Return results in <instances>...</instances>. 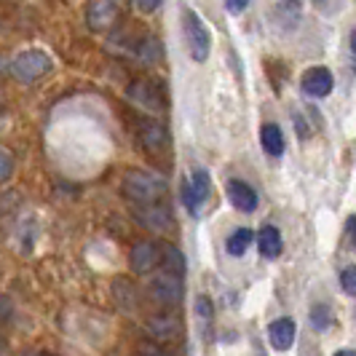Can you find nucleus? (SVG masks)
Listing matches in <instances>:
<instances>
[{
	"label": "nucleus",
	"mask_w": 356,
	"mask_h": 356,
	"mask_svg": "<svg viewBox=\"0 0 356 356\" xmlns=\"http://www.w3.org/2000/svg\"><path fill=\"white\" fill-rule=\"evenodd\" d=\"M225 193L231 198V204L238 212H254L257 209V193L252 191V185L241 182V179H228Z\"/></svg>",
	"instance_id": "nucleus-9"
},
{
	"label": "nucleus",
	"mask_w": 356,
	"mask_h": 356,
	"mask_svg": "<svg viewBox=\"0 0 356 356\" xmlns=\"http://www.w3.org/2000/svg\"><path fill=\"white\" fill-rule=\"evenodd\" d=\"M260 143H263V150L273 159H279L284 153V134L276 124H266L260 129Z\"/></svg>",
	"instance_id": "nucleus-14"
},
{
	"label": "nucleus",
	"mask_w": 356,
	"mask_h": 356,
	"mask_svg": "<svg viewBox=\"0 0 356 356\" xmlns=\"http://www.w3.org/2000/svg\"><path fill=\"white\" fill-rule=\"evenodd\" d=\"M129 97L134 102H140L145 110H153V113H161L163 110V91L159 89V83L153 81H134L131 89H129Z\"/></svg>",
	"instance_id": "nucleus-6"
},
{
	"label": "nucleus",
	"mask_w": 356,
	"mask_h": 356,
	"mask_svg": "<svg viewBox=\"0 0 356 356\" xmlns=\"http://www.w3.org/2000/svg\"><path fill=\"white\" fill-rule=\"evenodd\" d=\"M340 284H343V289H346L348 295L356 298V266H348L340 273Z\"/></svg>",
	"instance_id": "nucleus-21"
},
{
	"label": "nucleus",
	"mask_w": 356,
	"mask_h": 356,
	"mask_svg": "<svg viewBox=\"0 0 356 356\" xmlns=\"http://www.w3.org/2000/svg\"><path fill=\"white\" fill-rule=\"evenodd\" d=\"M247 6H250V0H225V8H228V14H241Z\"/></svg>",
	"instance_id": "nucleus-24"
},
{
	"label": "nucleus",
	"mask_w": 356,
	"mask_h": 356,
	"mask_svg": "<svg viewBox=\"0 0 356 356\" xmlns=\"http://www.w3.org/2000/svg\"><path fill=\"white\" fill-rule=\"evenodd\" d=\"M335 356H356V351H338Z\"/></svg>",
	"instance_id": "nucleus-29"
},
{
	"label": "nucleus",
	"mask_w": 356,
	"mask_h": 356,
	"mask_svg": "<svg viewBox=\"0 0 356 356\" xmlns=\"http://www.w3.org/2000/svg\"><path fill=\"white\" fill-rule=\"evenodd\" d=\"M169 143V134H166V129L159 124H145L143 129V145L145 150H150V153H161L163 147Z\"/></svg>",
	"instance_id": "nucleus-15"
},
{
	"label": "nucleus",
	"mask_w": 356,
	"mask_h": 356,
	"mask_svg": "<svg viewBox=\"0 0 356 356\" xmlns=\"http://www.w3.org/2000/svg\"><path fill=\"white\" fill-rule=\"evenodd\" d=\"M300 89L308 94V97H327L330 91H332V72L327 70V67H311V70H305L303 81H300Z\"/></svg>",
	"instance_id": "nucleus-8"
},
{
	"label": "nucleus",
	"mask_w": 356,
	"mask_h": 356,
	"mask_svg": "<svg viewBox=\"0 0 356 356\" xmlns=\"http://www.w3.org/2000/svg\"><path fill=\"white\" fill-rule=\"evenodd\" d=\"M150 289H153V298H156L159 303L175 305L182 300V276L175 273V270H166V268H163V273L153 279Z\"/></svg>",
	"instance_id": "nucleus-4"
},
{
	"label": "nucleus",
	"mask_w": 356,
	"mask_h": 356,
	"mask_svg": "<svg viewBox=\"0 0 356 356\" xmlns=\"http://www.w3.org/2000/svg\"><path fill=\"white\" fill-rule=\"evenodd\" d=\"M134 356H172L166 348H161V346H153V343H145V346H140L137 348V354Z\"/></svg>",
	"instance_id": "nucleus-22"
},
{
	"label": "nucleus",
	"mask_w": 356,
	"mask_h": 356,
	"mask_svg": "<svg viewBox=\"0 0 356 356\" xmlns=\"http://www.w3.org/2000/svg\"><path fill=\"white\" fill-rule=\"evenodd\" d=\"M51 67V59L43 51H24L11 62V75L22 83H35L43 75H49Z\"/></svg>",
	"instance_id": "nucleus-3"
},
{
	"label": "nucleus",
	"mask_w": 356,
	"mask_h": 356,
	"mask_svg": "<svg viewBox=\"0 0 356 356\" xmlns=\"http://www.w3.org/2000/svg\"><path fill=\"white\" fill-rule=\"evenodd\" d=\"M121 191H124V196L129 198V201H134V204H156V201H161L163 193H166V182L161 177L147 175V172L131 169V172L124 175Z\"/></svg>",
	"instance_id": "nucleus-1"
},
{
	"label": "nucleus",
	"mask_w": 356,
	"mask_h": 356,
	"mask_svg": "<svg viewBox=\"0 0 356 356\" xmlns=\"http://www.w3.org/2000/svg\"><path fill=\"white\" fill-rule=\"evenodd\" d=\"M161 263H163V268L166 270H175V273H185V257L179 254V250H175V247H163L161 250Z\"/></svg>",
	"instance_id": "nucleus-18"
},
{
	"label": "nucleus",
	"mask_w": 356,
	"mask_h": 356,
	"mask_svg": "<svg viewBox=\"0 0 356 356\" xmlns=\"http://www.w3.org/2000/svg\"><path fill=\"white\" fill-rule=\"evenodd\" d=\"M11 308H14V305H11L8 298H0V324L11 316Z\"/></svg>",
	"instance_id": "nucleus-26"
},
{
	"label": "nucleus",
	"mask_w": 356,
	"mask_h": 356,
	"mask_svg": "<svg viewBox=\"0 0 356 356\" xmlns=\"http://www.w3.org/2000/svg\"><path fill=\"white\" fill-rule=\"evenodd\" d=\"M346 231H348V238H351V244H354V250H356V214H351V217H348Z\"/></svg>",
	"instance_id": "nucleus-27"
},
{
	"label": "nucleus",
	"mask_w": 356,
	"mask_h": 356,
	"mask_svg": "<svg viewBox=\"0 0 356 356\" xmlns=\"http://www.w3.org/2000/svg\"><path fill=\"white\" fill-rule=\"evenodd\" d=\"M311 324H314L316 330H327V327H330V311H327V305H316V308L311 311Z\"/></svg>",
	"instance_id": "nucleus-19"
},
{
	"label": "nucleus",
	"mask_w": 356,
	"mask_h": 356,
	"mask_svg": "<svg viewBox=\"0 0 356 356\" xmlns=\"http://www.w3.org/2000/svg\"><path fill=\"white\" fill-rule=\"evenodd\" d=\"M252 238H254V236H252L250 228H238V231L225 241V250H228V254H233V257H241V254L247 252V247H252Z\"/></svg>",
	"instance_id": "nucleus-16"
},
{
	"label": "nucleus",
	"mask_w": 356,
	"mask_h": 356,
	"mask_svg": "<svg viewBox=\"0 0 356 356\" xmlns=\"http://www.w3.org/2000/svg\"><path fill=\"white\" fill-rule=\"evenodd\" d=\"M137 217H140L143 225L153 228V231L169 228V209L161 207V201H156V204H145V212H137Z\"/></svg>",
	"instance_id": "nucleus-13"
},
{
	"label": "nucleus",
	"mask_w": 356,
	"mask_h": 356,
	"mask_svg": "<svg viewBox=\"0 0 356 356\" xmlns=\"http://www.w3.org/2000/svg\"><path fill=\"white\" fill-rule=\"evenodd\" d=\"M11 175H14V159H11V153H8V150H3V147H0V182L11 179Z\"/></svg>",
	"instance_id": "nucleus-20"
},
{
	"label": "nucleus",
	"mask_w": 356,
	"mask_h": 356,
	"mask_svg": "<svg viewBox=\"0 0 356 356\" xmlns=\"http://www.w3.org/2000/svg\"><path fill=\"white\" fill-rule=\"evenodd\" d=\"M163 0H137V8L145 11V14H150V11H156Z\"/></svg>",
	"instance_id": "nucleus-25"
},
{
	"label": "nucleus",
	"mask_w": 356,
	"mask_h": 356,
	"mask_svg": "<svg viewBox=\"0 0 356 356\" xmlns=\"http://www.w3.org/2000/svg\"><path fill=\"white\" fill-rule=\"evenodd\" d=\"M118 6L121 0H91L89 14H86L91 30H107L118 17Z\"/></svg>",
	"instance_id": "nucleus-7"
},
{
	"label": "nucleus",
	"mask_w": 356,
	"mask_h": 356,
	"mask_svg": "<svg viewBox=\"0 0 356 356\" xmlns=\"http://www.w3.org/2000/svg\"><path fill=\"white\" fill-rule=\"evenodd\" d=\"M257 244H260V252H263V257L268 260H273V257H279L282 254V247H284V238H282V233L276 225H266L260 236H257Z\"/></svg>",
	"instance_id": "nucleus-12"
},
{
	"label": "nucleus",
	"mask_w": 356,
	"mask_h": 356,
	"mask_svg": "<svg viewBox=\"0 0 356 356\" xmlns=\"http://www.w3.org/2000/svg\"><path fill=\"white\" fill-rule=\"evenodd\" d=\"M209 191H212V179H209V172H204V169H196L191 179L185 182V188H182V198H185V207L191 209V212L196 214L198 207L209 198Z\"/></svg>",
	"instance_id": "nucleus-5"
},
{
	"label": "nucleus",
	"mask_w": 356,
	"mask_h": 356,
	"mask_svg": "<svg viewBox=\"0 0 356 356\" xmlns=\"http://www.w3.org/2000/svg\"><path fill=\"white\" fill-rule=\"evenodd\" d=\"M351 51H354V56H356V30L351 33Z\"/></svg>",
	"instance_id": "nucleus-28"
},
{
	"label": "nucleus",
	"mask_w": 356,
	"mask_h": 356,
	"mask_svg": "<svg viewBox=\"0 0 356 356\" xmlns=\"http://www.w3.org/2000/svg\"><path fill=\"white\" fill-rule=\"evenodd\" d=\"M295 321L292 319H276L270 321V327H268V340H270V346L276 348V351H286L292 343H295Z\"/></svg>",
	"instance_id": "nucleus-11"
},
{
	"label": "nucleus",
	"mask_w": 356,
	"mask_h": 356,
	"mask_svg": "<svg viewBox=\"0 0 356 356\" xmlns=\"http://www.w3.org/2000/svg\"><path fill=\"white\" fill-rule=\"evenodd\" d=\"M3 72H6V62H3V59H0V75H3Z\"/></svg>",
	"instance_id": "nucleus-30"
},
{
	"label": "nucleus",
	"mask_w": 356,
	"mask_h": 356,
	"mask_svg": "<svg viewBox=\"0 0 356 356\" xmlns=\"http://www.w3.org/2000/svg\"><path fill=\"white\" fill-rule=\"evenodd\" d=\"M159 260H161L159 244H153V241H137V244L131 247V268H134L137 273L153 270Z\"/></svg>",
	"instance_id": "nucleus-10"
},
{
	"label": "nucleus",
	"mask_w": 356,
	"mask_h": 356,
	"mask_svg": "<svg viewBox=\"0 0 356 356\" xmlns=\"http://www.w3.org/2000/svg\"><path fill=\"white\" fill-rule=\"evenodd\" d=\"M182 33H185V43H188V51L196 62H207L209 59V49H212V38L207 24L201 22L193 8H182Z\"/></svg>",
	"instance_id": "nucleus-2"
},
{
	"label": "nucleus",
	"mask_w": 356,
	"mask_h": 356,
	"mask_svg": "<svg viewBox=\"0 0 356 356\" xmlns=\"http://www.w3.org/2000/svg\"><path fill=\"white\" fill-rule=\"evenodd\" d=\"M150 330L156 332L159 340H175L179 335V321L175 316H161L159 321L150 324Z\"/></svg>",
	"instance_id": "nucleus-17"
},
{
	"label": "nucleus",
	"mask_w": 356,
	"mask_h": 356,
	"mask_svg": "<svg viewBox=\"0 0 356 356\" xmlns=\"http://www.w3.org/2000/svg\"><path fill=\"white\" fill-rule=\"evenodd\" d=\"M196 308H198V316H201V319H212V303H209L207 298H198Z\"/></svg>",
	"instance_id": "nucleus-23"
}]
</instances>
